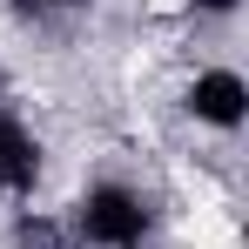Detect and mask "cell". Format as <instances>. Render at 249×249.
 Returning <instances> with one entry per match:
<instances>
[{
  "label": "cell",
  "instance_id": "cell-1",
  "mask_svg": "<svg viewBox=\"0 0 249 249\" xmlns=\"http://www.w3.org/2000/svg\"><path fill=\"white\" fill-rule=\"evenodd\" d=\"M68 236L81 249H148L155 209H148L142 189H128V182H88L74 215H68Z\"/></svg>",
  "mask_w": 249,
  "mask_h": 249
},
{
  "label": "cell",
  "instance_id": "cell-2",
  "mask_svg": "<svg viewBox=\"0 0 249 249\" xmlns=\"http://www.w3.org/2000/svg\"><path fill=\"white\" fill-rule=\"evenodd\" d=\"M189 115L202 128H243V115H249V81L236 74V68H202L196 81H189Z\"/></svg>",
  "mask_w": 249,
  "mask_h": 249
},
{
  "label": "cell",
  "instance_id": "cell-3",
  "mask_svg": "<svg viewBox=\"0 0 249 249\" xmlns=\"http://www.w3.org/2000/svg\"><path fill=\"white\" fill-rule=\"evenodd\" d=\"M34 189H41V142H34V128L0 101V196L27 202Z\"/></svg>",
  "mask_w": 249,
  "mask_h": 249
},
{
  "label": "cell",
  "instance_id": "cell-4",
  "mask_svg": "<svg viewBox=\"0 0 249 249\" xmlns=\"http://www.w3.org/2000/svg\"><path fill=\"white\" fill-rule=\"evenodd\" d=\"M74 7H94V0H20L27 20H47V14H74Z\"/></svg>",
  "mask_w": 249,
  "mask_h": 249
},
{
  "label": "cell",
  "instance_id": "cell-5",
  "mask_svg": "<svg viewBox=\"0 0 249 249\" xmlns=\"http://www.w3.org/2000/svg\"><path fill=\"white\" fill-rule=\"evenodd\" d=\"M189 7H196V14H215V20H222V14H236V0H189Z\"/></svg>",
  "mask_w": 249,
  "mask_h": 249
}]
</instances>
